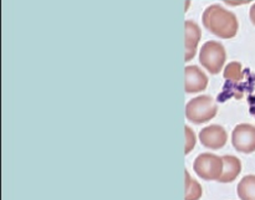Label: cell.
<instances>
[{
    "label": "cell",
    "instance_id": "1",
    "mask_svg": "<svg viewBox=\"0 0 255 200\" xmlns=\"http://www.w3.org/2000/svg\"><path fill=\"white\" fill-rule=\"evenodd\" d=\"M202 21L207 30L221 39H232L238 32L239 24L236 15L218 4L207 7Z\"/></svg>",
    "mask_w": 255,
    "mask_h": 200
},
{
    "label": "cell",
    "instance_id": "2",
    "mask_svg": "<svg viewBox=\"0 0 255 200\" xmlns=\"http://www.w3.org/2000/svg\"><path fill=\"white\" fill-rule=\"evenodd\" d=\"M218 111L216 101L211 96H199L191 100L186 106V117L196 124L206 123L214 118Z\"/></svg>",
    "mask_w": 255,
    "mask_h": 200
},
{
    "label": "cell",
    "instance_id": "3",
    "mask_svg": "<svg viewBox=\"0 0 255 200\" xmlns=\"http://www.w3.org/2000/svg\"><path fill=\"white\" fill-rule=\"evenodd\" d=\"M227 55L226 49L221 42L208 41L202 46L199 51V61L204 69L208 70L211 74L216 75L222 71L226 62Z\"/></svg>",
    "mask_w": 255,
    "mask_h": 200
},
{
    "label": "cell",
    "instance_id": "4",
    "mask_svg": "<svg viewBox=\"0 0 255 200\" xmlns=\"http://www.w3.org/2000/svg\"><path fill=\"white\" fill-rule=\"evenodd\" d=\"M193 168L197 176L204 181H219L223 172V159L212 153L199 154L194 161Z\"/></svg>",
    "mask_w": 255,
    "mask_h": 200
},
{
    "label": "cell",
    "instance_id": "5",
    "mask_svg": "<svg viewBox=\"0 0 255 200\" xmlns=\"http://www.w3.org/2000/svg\"><path fill=\"white\" fill-rule=\"evenodd\" d=\"M232 143L238 152L253 153L255 151V127L252 124H238L232 133Z\"/></svg>",
    "mask_w": 255,
    "mask_h": 200
},
{
    "label": "cell",
    "instance_id": "6",
    "mask_svg": "<svg viewBox=\"0 0 255 200\" xmlns=\"http://www.w3.org/2000/svg\"><path fill=\"white\" fill-rule=\"evenodd\" d=\"M227 136L226 129L218 124H212V126L206 127L199 133V141L204 147L209 149H219L226 146Z\"/></svg>",
    "mask_w": 255,
    "mask_h": 200
},
{
    "label": "cell",
    "instance_id": "7",
    "mask_svg": "<svg viewBox=\"0 0 255 200\" xmlns=\"http://www.w3.org/2000/svg\"><path fill=\"white\" fill-rule=\"evenodd\" d=\"M184 89L187 94H197L204 91L208 86V77L197 66H187L184 69Z\"/></svg>",
    "mask_w": 255,
    "mask_h": 200
},
{
    "label": "cell",
    "instance_id": "8",
    "mask_svg": "<svg viewBox=\"0 0 255 200\" xmlns=\"http://www.w3.org/2000/svg\"><path fill=\"white\" fill-rule=\"evenodd\" d=\"M184 30H186V57H184V60L189 61L196 55L202 32L198 25L192 20H187L184 22Z\"/></svg>",
    "mask_w": 255,
    "mask_h": 200
},
{
    "label": "cell",
    "instance_id": "9",
    "mask_svg": "<svg viewBox=\"0 0 255 200\" xmlns=\"http://www.w3.org/2000/svg\"><path fill=\"white\" fill-rule=\"evenodd\" d=\"M223 159V172L218 182L221 183H231L236 181L237 177L242 172V163L237 157L234 156H224L222 157Z\"/></svg>",
    "mask_w": 255,
    "mask_h": 200
},
{
    "label": "cell",
    "instance_id": "10",
    "mask_svg": "<svg viewBox=\"0 0 255 200\" xmlns=\"http://www.w3.org/2000/svg\"><path fill=\"white\" fill-rule=\"evenodd\" d=\"M237 193L241 200H255V176H247L239 182Z\"/></svg>",
    "mask_w": 255,
    "mask_h": 200
},
{
    "label": "cell",
    "instance_id": "11",
    "mask_svg": "<svg viewBox=\"0 0 255 200\" xmlns=\"http://www.w3.org/2000/svg\"><path fill=\"white\" fill-rule=\"evenodd\" d=\"M186 196L184 200H198L202 197V187L197 181H194L188 172L186 171Z\"/></svg>",
    "mask_w": 255,
    "mask_h": 200
},
{
    "label": "cell",
    "instance_id": "12",
    "mask_svg": "<svg viewBox=\"0 0 255 200\" xmlns=\"http://www.w3.org/2000/svg\"><path fill=\"white\" fill-rule=\"evenodd\" d=\"M224 79L229 80V81H242L243 80V71H242V65L239 62H231L228 66L226 67L223 74Z\"/></svg>",
    "mask_w": 255,
    "mask_h": 200
},
{
    "label": "cell",
    "instance_id": "13",
    "mask_svg": "<svg viewBox=\"0 0 255 200\" xmlns=\"http://www.w3.org/2000/svg\"><path fill=\"white\" fill-rule=\"evenodd\" d=\"M184 131H186V151H184V153L188 154L196 146V136L188 126L184 127Z\"/></svg>",
    "mask_w": 255,
    "mask_h": 200
},
{
    "label": "cell",
    "instance_id": "14",
    "mask_svg": "<svg viewBox=\"0 0 255 200\" xmlns=\"http://www.w3.org/2000/svg\"><path fill=\"white\" fill-rule=\"evenodd\" d=\"M249 16H251L252 22L255 25V4L251 7V12H249Z\"/></svg>",
    "mask_w": 255,
    "mask_h": 200
}]
</instances>
